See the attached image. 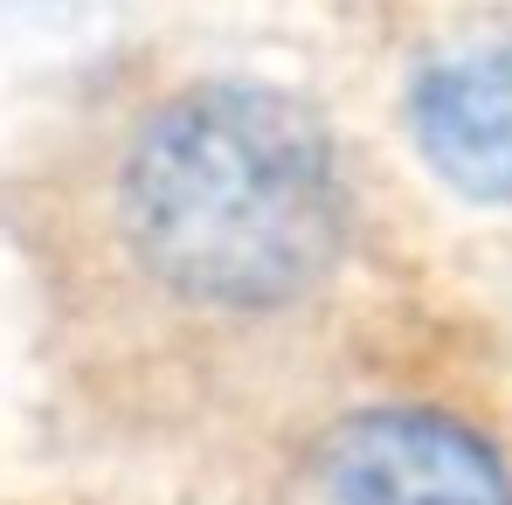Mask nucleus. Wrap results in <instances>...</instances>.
<instances>
[{
  "label": "nucleus",
  "instance_id": "2",
  "mask_svg": "<svg viewBox=\"0 0 512 505\" xmlns=\"http://www.w3.org/2000/svg\"><path fill=\"white\" fill-rule=\"evenodd\" d=\"M395 118L443 194L512 215V7L423 28L402 49Z\"/></svg>",
  "mask_w": 512,
  "mask_h": 505
},
{
  "label": "nucleus",
  "instance_id": "1",
  "mask_svg": "<svg viewBox=\"0 0 512 505\" xmlns=\"http://www.w3.org/2000/svg\"><path fill=\"white\" fill-rule=\"evenodd\" d=\"M49 381L118 429H173L291 374L360 270V187L298 90L146 63L90 84L7 180Z\"/></svg>",
  "mask_w": 512,
  "mask_h": 505
},
{
  "label": "nucleus",
  "instance_id": "3",
  "mask_svg": "<svg viewBox=\"0 0 512 505\" xmlns=\"http://www.w3.org/2000/svg\"><path fill=\"white\" fill-rule=\"evenodd\" d=\"M312 485L326 505H512V457L450 402L374 395L319 422Z\"/></svg>",
  "mask_w": 512,
  "mask_h": 505
}]
</instances>
